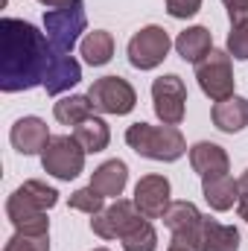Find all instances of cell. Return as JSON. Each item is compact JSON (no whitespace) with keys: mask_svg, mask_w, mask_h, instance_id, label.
Returning <instances> with one entry per match:
<instances>
[{"mask_svg":"<svg viewBox=\"0 0 248 251\" xmlns=\"http://www.w3.org/2000/svg\"><path fill=\"white\" fill-rule=\"evenodd\" d=\"M53 47L38 26L21 18L0 21V91L18 94L44 85Z\"/></svg>","mask_w":248,"mask_h":251,"instance_id":"6da1fadb","label":"cell"},{"mask_svg":"<svg viewBox=\"0 0 248 251\" xmlns=\"http://www.w3.org/2000/svg\"><path fill=\"white\" fill-rule=\"evenodd\" d=\"M125 143L149 158V161H178L187 152L184 134L175 126H149V123H131L125 128Z\"/></svg>","mask_w":248,"mask_h":251,"instance_id":"7a4b0ae2","label":"cell"},{"mask_svg":"<svg viewBox=\"0 0 248 251\" xmlns=\"http://www.w3.org/2000/svg\"><path fill=\"white\" fill-rule=\"evenodd\" d=\"M85 29H88V18H85L82 3L70 6V9H47L44 12V35H47L53 53L67 56Z\"/></svg>","mask_w":248,"mask_h":251,"instance_id":"3957f363","label":"cell"},{"mask_svg":"<svg viewBox=\"0 0 248 251\" xmlns=\"http://www.w3.org/2000/svg\"><path fill=\"white\" fill-rule=\"evenodd\" d=\"M85 155L88 152L79 146V140L73 134H56L41 155V167L47 176H53L59 181H73L85 170Z\"/></svg>","mask_w":248,"mask_h":251,"instance_id":"277c9868","label":"cell"},{"mask_svg":"<svg viewBox=\"0 0 248 251\" xmlns=\"http://www.w3.org/2000/svg\"><path fill=\"white\" fill-rule=\"evenodd\" d=\"M196 79L204 97L213 102H222L234 97V67H231V53L225 50H210L201 62L196 64Z\"/></svg>","mask_w":248,"mask_h":251,"instance_id":"5b68a950","label":"cell"},{"mask_svg":"<svg viewBox=\"0 0 248 251\" xmlns=\"http://www.w3.org/2000/svg\"><path fill=\"white\" fill-rule=\"evenodd\" d=\"M170 47H173V41H170L167 29L149 24V26L137 29L128 38V47H125L128 64L137 67V70H152V67H158V64L170 56Z\"/></svg>","mask_w":248,"mask_h":251,"instance_id":"8992f818","label":"cell"},{"mask_svg":"<svg viewBox=\"0 0 248 251\" xmlns=\"http://www.w3.org/2000/svg\"><path fill=\"white\" fill-rule=\"evenodd\" d=\"M88 97L94 102V111H99V114L123 117L137 105V94H134V88L125 82L123 76H102V79H97L91 85Z\"/></svg>","mask_w":248,"mask_h":251,"instance_id":"52a82bcc","label":"cell"},{"mask_svg":"<svg viewBox=\"0 0 248 251\" xmlns=\"http://www.w3.org/2000/svg\"><path fill=\"white\" fill-rule=\"evenodd\" d=\"M152 102H155V114L164 126H178L184 120L187 111V88L184 79L175 73H167L161 79L152 82Z\"/></svg>","mask_w":248,"mask_h":251,"instance_id":"ba28073f","label":"cell"},{"mask_svg":"<svg viewBox=\"0 0 248 251\" xmlns=\"http://www.w3.org/2000/svg\"><path fill=\"white\" fill-rule=\"evenodd\" d=\"M6 216L9 222L15 225L18 234H26V237H44L50 234V219H47V210L38 207L24 187H18L9 199H6Z\"/></svg>","mask_w":248,"mask_h":251,"instance_id":"9c48e42d","label":"cell"},{"mask_svg":"<svg viewBox=\"0 0 248 251\" xmlns=\"http://www.w3.org/2000/svg\"><path fill=\"white\" fill-rule=\"evenodd\" d=\"M140 219H143V216H140V210L134 207V201L117 199L114 204L102 207V210L91 219V231H94L99 240H117V237H123L134 222H140Z\"/></svg>","mask_w":248,"mask_h":251,"instance_id":"30bf717a","label":"cell"},{"mask_svg":"<svg viewBox=\"0 0 248 251\" xmlns=\"http://www.w3.org/2000/svg\"><path fill=\"white\" fill-rule=\"evenodd\" d=\"M170 178L164 176H143L134 187V207L143 219H164L170 207Z\"/></svg>","mask_w":248,"mask_h":251,"instance_id":"8fae6325","label":"cell"},{"mask_svg":"<svg viewBox=\"0 0 248 251\" xmlns=\"http://www.w3.org/2000/svg\"><path fill=\"white\" fill-rule=\"evenodd\" d=\"M9 140H12V146L21 155H44V149L50 146L53 134H50V128H47V123L41 117H21L12 126Z\"/></svg>","mask_w":248,"mask_h":251,"instance_id":"7c38bea8","label":"cell"},{"mask_svg":"<svg viewBox=\"0 0 248 251\" xmlns=\"http://www.w3.org/2000/svg\"><path fill=\"white\" fill-rule=\"evenodd\" d=\"M190 167L201 176V178H216V176H228V152L219 143L201 140L196 146H190Z\"/></svg>","mask_w":248,"mask_h":251,"instance_id":"4fadbf2b","label":"cell"},{"mask_svg":"<svg viewBox=\"0 0 248 251\" xmlns=\"http://www.w3.org/2000/svg\"><path fill=\"white\" fill-rule=\"evenodd\" d=\"M82 82V64L76 62L73 56H62V53H53L50 67H47V76H44V91L50 97H59L64 91H70L73 85Z\"/></svg>","mask_w":248,"mask_h":251,"instance_id":"5bb4252c","label":"cell"},{"mask_svg":"<svg viewBox=\"0 0 248 251\" xmlns=\"http://www.w3.org/2000/svg\"><path fill=\"white\" fill-rule=\"evenodd\" d=\"M240 231L234 225H222L210 216L201 219L198 228V249L201 251H240Z\"/></svg>","mask_w":248,"mask_h":251,"instance_id":"9a60e30c","label":"cell"},{"mask_svg":"<svg viewBox=\"0 0 248 251\" xmlns=\"http://www.w3.org/2000/svg\"><path fill=\"white\" fill-rule=\"evenodd\" d=\"M210 117H213V126H216L219 131L237 134V131H243L248 126V100L234 94V97L216 102L213 111H210Z\"/></svg>","mask_w":248,"mask_h":251,"instance_id":"2e32d148","label":"cell"},{"mask_svg":"<svg viewBox=\"0 0 248 251\" xmlns=\"http://www.w3.org/2000/svg\"><path fill=\"white\" fill-rule=\"evenodd\" d=\"M128 181V167H125L120 158H111L105 164H99L91 176V187L99 190L105 199H120Z\"/></svg>","mask_w":248,"mask_h":251,"instance_id":"e0dca14e","label":"cell"},{"mask_svg":"<svg viewBox=\"0 0 248 251\" xmlns=\"http://www.w3.org/2000/svg\"><path fill=\"white\" fill-rule=\"evenodd\" d=\"M201 196L213 210H231L240 201V184L231 176H216V178H201Z\"/></svg>","mask_w":248,"mask_h":251,"instance_id":"ac0fdd59","label":"cell"},{"mask_svg":"<svg viewBox=\"0 0 248 251\" xmlns=\"http://www.w3.org/2000/svg\"><path fill=\"white\" fill-rule=\"evenodd\" d=\"M175 50L184 62L198 64L210 50H213V35L207 26H187L184 32H178L175 38Z\"/></svg>","mask_w":248,"mask_h":251,"instance_id":"d6986e66","label":"cell"},{"mask_svg":"<svg viewBox=\"0 0 248 251\" xmlns=\"http://www.w3.org/2000/svg\"><path fill=\"white\" fill-rule=\"evenodd\" d=\"M201 213L193 201H173L164 213V225L173 231V234H187V237H198V228H201Z\"/></svg>","mask_w":248,"mask_h":251,"instance_id":"ffe728a7","label":"cell"},{"mask_svg":"<svg viewBox=\"0 0 248 251\" xmlns=\"http://www.w3.org/2000/svg\"><path fill=\"white\" fill-rule=\"evenodd\" d=\"M73 137L79 140V146L88 152V155H94V152H102L105 146H108V140H111V128L108 123L102 120V117H88V120H82L79 126H73Z\"/></svg>","mask_w":248,"mask_h":251,"instance_id":"44dd1931","label":"cell"},{"mask_svg":"<svg viewBox=\"0 0 248 251\" xmlns=\"http://www.w3.org/2000/svg\"><path fill=\"white\" fill-rule=\"evenodd\" d=\"M91 114H94V102H91L88 94H70V97H62L53 105V117L62 126H79Z\"/></svg>","mask_w":248,"mask_h":251,"instance_id":"7402d4cb","label":"cell"},{"mask_svg":"<svg viewBox=\"0 0 248 251\" xmlns=\"http://www.w3.org/2000/svg\"><path fill=\"white\" fill-rule=\"evenodd\" d=\"M79 50H82V56H85L88 64L102 67V64L111 62V56H114V35L105 32V29H94V32L85 35V41H82Z\"/></svg>","mask_w":248,"mask_h":251,"instance_id":"603a6c76","label":"cell"},{"mask_svg":"<svg viewBox=\"0 0 248 251\" xmlns=\"http://www.w3.org/2000/svg\"><path fill=\"white\" fill-rule=\"evenodd\" d=\"M120 243H123V251H155L158 249V231L152 228L149 219H140L120 237Z\"/></svg>","mask_w":248,"mask_h":251,"instance_id":"cb8c5ba5","label":"cell"},{"mask_svg":"<svg viewBox=\"0 0 248 251\" xmlns=\"http://www.w3.org/2000/svg\"><path fill=\"white\" fill-rule=\"evenodd\" d=\"M102 204H105V196H102L99 190H94L91 184L82 187V190H76V193H70V207H73V210H82V213L97 216V213L102 210Z\"/></svg>","mask_w":248,"mask_h":251,"instance_id":"d4e9b609","label":"cell"},{"mask_svg":"<svg viewBox=\"0 0 248 251\" xmlns=\"http://www.w3.org/2000/svg\"><path fill=\"white\" fill-rule=\"evenodd\" d=\"M21 187H24V193H26L38 207H44V210H50V207H56V204H59V190L47 187V184H44V181H38V178H29V181H24Z\"/></svg>","mask_w":248,"mask_h":251,"instance_id":"484cf974","label":"cell"},{"mask_svg":"<svg viewBox=\"0 0 248 251\" xmlns=\"http://www.w3.org/2000/svg\"><path fill=\"white\" fill-rule=\"evenodd\" d=\"M3 251H50V234L44 237H26V234H18L9 237V243L3 246Z\"/></svg>","mask_w":248,"mask_h":251,"instance_id":"4316f807","label":"cell"},{"mask_svg":"<svg viewBox=\"0 0 248 251\" xmlns=\"http://www.w3.org/2000/svg\"><path fill=\"white\" fill-rule=\"evenodd\" d=\"M228 53L237 62H248V24H237L228 35Z\"/></svg>","mask_w":248,"mask_h":251,"instance_id":"83f0119b","label":"cell"},{"mask_svg":"<svg viewBox=\"0 0 248 251\" xmlns=\"http://www.w3.org/2000/svg\"><path fill=\"white\" fill-rule=\"evenodd\" d=\"M164 3H167V12H170L173 18H178V21L193 18V15L201 9V0H164Z\"/></svg>","mask_w":248,"mask_h":251,"instance_id":"f1b7e54d","label":"cell"},{"mask_svg":"<svg viewBox=\"0 0 248 251\" xmlns=\"http://www.w3.org/2000/svg\"><path fill=\"white\" fill-rule=\"evenodd\" d=\"M225 9H228V18L231 24H248V0H222Z\"/></svg>","mask_w":248,"mask_h":251,"instance_id":"f546056e","label":"cell"},{"mask_svg":"<svg viewBox=\"0 0 248 251\" xmlns=\"http://www.w3.org/2000/svg\"><path fill=\"white\" fill-rule=\"evenodd\" d=\"M167 251H201L198 249V237H187V234H173L170 249Z\"/></svg>","mask_w":248,"mask_h":251,"instance_id":"4dcf8cb0","label":"cell"},{"mask_svg":"<svg viewBox=\"0 0 248 251\" xmlns=\"http://www.w3.org/2000/svg\"><path fill=\"white\" fill-rule=\"evenodd\" d=\"M38 3L47 9H70V6H79L82 0H38Z\"/></svg>","mask_w":248,"mask_h":251,"instance_id":"1f68e13d","label":"cell"},{"mask_svg":"<svg viewBox=\"0 0 248 251\" xmlns=\"http://www.w3.org/2000/svg\"><path fill=\"white\" fill-rule=\"evenodd\" d=\"M237 184H240V201H248V170L237 178Z\"/></svg>","mask_w":248,"mask_h":251,"instance_id":"d6a6232c","label":"cell"},{"mask_svg":"<svg viewBox=\"0 0 248 251\" xmlns=\"http://www.w3.org/2000/svg\"><path fill=\"white\" fill-rule=\"evenodd\" d=\"M240 219H246L248 225V201H240Z\"/></svg>","mask_w":248,"mask_h":251,"instance_id":"836d02e7","label":"cell"},{"mask_svg":"<svg viewBox=\"0 0 248 251\" xmlns=\"http://www.w3.org/2000/svg\"><path fill=\"white\" fill-rule=\"evenodd\" d=\"M94 251H108V249H94Z\"/></svg>","mask_w":248,"mask_h":251,"instance_id":"e575fe53","label":"cell"}]
</instances>
